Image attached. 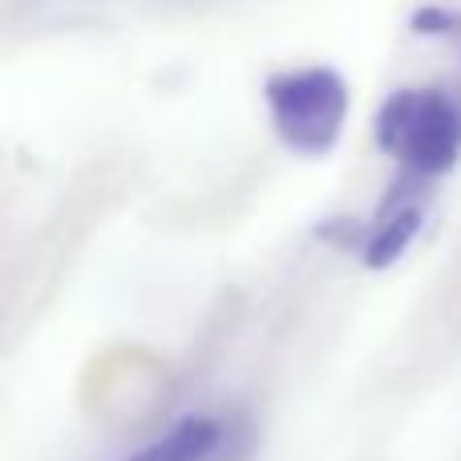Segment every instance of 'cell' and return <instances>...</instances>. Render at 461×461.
<instances>
[{
    "mask_svg": "<svg viewBox=\"0 0 461 461\" xmlns=\"http://www.w3.org/2000/svg\"><path fill=\"white\" fill-rule=\"evenodd\" d=\"M373 134L401 175L433 183L461 158V102L446 89H397L376 110Z\"/></svg>",
    "mask_w": 461,
    "mask_h": 461,
    "instance_id": "obj_1",
    "label": "cell"
},
{
    "mask_svg": "<svg viewBox=\"0 0 461 461\" xmlns=\"http://www.w3.org/2000/svg\"><path fill=\"white\" fill-rule=\"evenodd\" d=\"M263 102L279 142L308 158L332 150L348 122V86L328 65L271 73L263 86Z\"/></svg>",
    "mask_w": 461,
    "mask_h": 461,
    "instance_id": "obj_2",
    "label": "cell"
},
{
    "mask_svg": "<svg viewBox=\"0 0 461 461\" xmlns=\"http://www.w3.org/2000/svg\"><path fill=\"white\" fill-rule=\"evenodd\" d=\"M421 223H425L421 178L401 175V183L393 186V194L384 199L376 223L368 227V235H365V263L368 267H393V263L409 251V243L417 239Z\"/></svg>",
    "mask_w": 461,
    "mask_h": 461,
    "instance_id": "obj_3",
    "label": "cell"
},
{
    "mask_svg": "<svg viewBox=\"0 0 461 461\" xmlns=\"http://www.w3.org/2000/svg\"><path fill=\"white\" fill-rule=\"evenodd\" d=\"M219 446V425L207 417H186L175 429H167L158 441L134 454L130 461H207Z\"/></svg>",
    "mask_w": 461,
    "mask_h": 461,
    "instance_id": "obj_4",
    "label": "cell"
},
{
    "mask_svg": "<svg viewBox=\"0 0 461 461\" xmlns=\"http://www.w3.org/2000/svg\"><path fill=\"white\" fill-rule=\"evenodd\" d=\"M417 32L425 37H449L461 45V13H449V8H425L417 13Z\"/></svg>",
    "mask_w": 461,
    "mask_h": 461,
    "instance_id": "obj_5",
    "label": "cell"
}]
</instances>
